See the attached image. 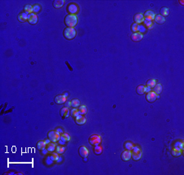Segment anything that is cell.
<instances>
[{
  "mask_svg": "<svg viewBox=\"0 0 184 175\" xmlns=\"http://www.w3.org/2000/svg\"><path fill=\"white\" fill-rule=\"evenodd\" d=\"M78 19L75 15H67L65 18V24L68 28H74L77 24Z\"/></svg>",
  "mask_w": 184,
  "mask_h": 175,
  "instance_id": "6da1fadb",
  "label": "cell"
},
{
  "mask_svg": "<svg viewBox=\"0 0 184 175\" xmlns=\"http://www.w3.org/2000/svg\"><path fill=\"white\" fill-rule=\"evenodd\" d=\"M63 34H64V37H66V39L71 40V39H74V37H75L76 31L74 28H68V27H67V28L65 29Z\"/></svg>",
  "mask_w": 184,
  "mask_h": 175,
  "instance_id": "7a4b0ae2",
  "label": "cell"
},
{
  "mask_svg": "<svg viewBox=\"0 0 184 175\" xmlns=\"http://www.w3.org/2000/svg\"><path fill=\"white\" fill-rule=\"evenodd\" d=\"M88 142L92 146H97V145H100L101 142V137L98 134H93L90 136L88 139Z\"/></svg>",
  "mask_w": 184,
  "mask_h": 175,
  "instance_id": "3957f363",
  "label": "cell"
},
{
  "mask_svg": "<svg viewBox=\"0 0 184 175\" xmlns=\"http://www.w3.org/2000/svg\"><path fill=\"white\" fill-rule=\"evenodd\" d=\"M67 11L70 13V15H76L79 12V9L78 5L75 4L74 2H71L68 6H67Z\"/></svg>",
  "mask_w": 184,
  "mask_h": 175,
  "instance_id": "277c9868",
  "label": "cell"
},
{
  "mask_svg": "<svg viewBox=\"0 0 184 175\" xmlns=\"http://www.w3.org/2000/svg\"><path fill=\"white\" fill-rule=\"evenodd\" d=\"M61 134L58 133L57 130H52L48 133V139L51 140V142H57L60 139Z\"/></svg>",
  "mask_w": 184,
  "mask_h": 175,
  "instance_id": "5b68a950",
  "label": "cell"
},
{
  "mask_svg": "<svg viewBox=\"0 0 184 175\" xmlns=\"http://www.w3.org/2000/svg\"><path fill=\"white\" fill-rule=\"evenodd\" d=\"M67 97H68V93H65L63 94H60V95L56 96L55 103L57 104H63L66 102Z\"/></svg>",
  "mask_w": 184,
  "mask_h": 175,
  "instance_id": "8992f818",
  "label": "cell"
},
{
  "mask_svg": "<svg viewBox=\"0 0 184 175\" xmlns=\"http://www.w3.org/2000/svg\"><path fill=\"white\" fill-rule=\"evenodd\" d=\"M157 98H159V95L158 94H156L155 92L152 91L148 92L147 94H146V100H147L149 103H153V102H155Z\"/></svg>",
  "mask_w": 184,
  "mask_h": 175,
  "instance_id": "52a82bcc",
  "label": "cell"
},
{
  "mask_svg": "<svg viewBox=\"0 0 184 175\" xmlns=\"http://www.w3.org/2000/svg\"><path fill=\"white\" fill-rule=\"evenodd\" d=\"M155 16H156V14L155 12L151 11V10H148V11H146L145 12V15H144V18L146 21H153L154 19H155Z\"/></svg>",
  "mask_w": 184,
  "mask_h": 175,
  "instance_id": "ba28073f",
  "label": "cell"
},
{
  "mask_svg": "<svg viewBox=\"0 0 184 175\" xmlns=\"http://www.w3.org/2000/svg\"><path fill=\"white\" fill-rule=\"evenodd\" d=\"M79 153L82 157H83V158H87L88 156V154H89V152L86 147L81 146L79 149Z\"/></svg>",
  "mask_w": 184,
  "mask_h": 175,
  "instance_id": "9c48e42d",
  "label": "cell"
},
{
  "mask_svg": "<svg viewBox=\"0 0 184 175\" xmlns=\"http://www.w3.org/2000/svg\"><path fill=\"white\" fill-rule=\"evenodd\" d=\"M144 20H145V18H144V15L142 13H138L134 16V22L138 24H142Z\"/></svg>",
  "mask_w": 184,
  "mask_h": 175,
  "instance_id": "30bf717a",
  "label": "cell"
},
{
  "mask_svg": "<svg viewBox=\"0 0 184 175\" xmlns=\"http://www.w3.org/2000/svg\"><path fill=\"white\" fill-rule=\"evenodd\" d=\"M131 157H132V152L129 151V150H125L124 152H123L122 155H121V159L124 161H129L131 159Z\"/></svg>",
  "mask_w": 184,
  "mask_h": 175,
  "instance_id": "8fae6325",
  "label": "cell"
},
{
  "mask_svg": "<svg viewBox=\"0 0 184 175\" xmlns=\"http://www.w3.org/2000/svg\"><path fill=\"white\" fill-rule=\"evenodd\" d=\"M28 22L30 24H36L38 22V16L36 14L31 13L28 15Z\"/></svg>",
  "mask_w": 184,
  "mask_h": 175,
  "instance_id": "7c38bea8",
  "label": "cell"
},
{
  "mask_svg": "<svg viewBox=\"0 0 184 175\" xmlns=\"http://www.w3.org/2000/svg\"><path fill=\"white\" fill-rule=\"evenodd\" d=\"M143 37V34L139 33V32H137V33H133L131 35V39L133 40V42H139L142 39Z\"/></svg>",
  "mask_w": 184,
  "mask_h": 175,
  "instance_id": "4fadbf2b",
  "label": "cell"
},
{
  "mask_svg": "<svg viewBox=\"0 0 184 175\" xmlns=\"http://www.w3.org/2000/svg\"><path fill=\"white\" fill-rule=\"evenodd\" d=\"M86 118L84 117V115H79L78 117H75V122L78 125H84L86 123Z\"/></svg>",
  "mask_w": 184,
  "mask_h": 175,
  "instance_id": "5bb4252c",
  "label": "cell"
},
{
  "mask_svg": "<svg viewBox=\"0 0 184 175\" xmlns=\"http://www.w3.org/2000/svg\"><path fill=\"white\" fill-rule=\"evenodd\" d=\"M70 114H71V111L68 107H65L61 109V116L62 117V118H66L70 116Z\"/></svg>",
  "mask_w": 184,
  "mask_h": 175,
  "instance_id": "9a60e30c",
  "label": "cell"
},
{
  "mask_svg": "<svg viewBox=\"0 0 184 175\" xmlns=\"http://www.w3.org/2000/svg\"><path fill=\"white\" fill-rule=\"evenodd\" d=\"M154 21H156V23L161 24H164L165 22V18L164 16H160V15H156Z\"/></svg>",
  "mask_w": 184,
  "mask_h": 175,
  "instance_id": "2e32d148",
  "label": "cell"
},
{
  "mask_svg": "<svg viewBox=\"0 0 184 175\" xmlns=\"http://www.w3.org/2000/svg\"><path fill=\"white\" fill-rule=\"evenodd\" d=\"M142 151L136 152H132V158L133 161H139L142 158Z\"/></svg>",
  "mask_w": 184,
  "mask_h": 175,
  "instance_id": "e0dca14e",
  "label": "cell"
},
{
  "mask_svg": "<svg viewBox=\"0 0 184 175\" xmlns=\"http://www.w3.org/2000/svg\"><path fill=\"white\" fill-rule=\"evenodd\" d=\"M18 21L21 22H26L28 21V14L26 12H22L18 16Z\"/></svg>",
  "mask_w": 184,
  "mask_h": 175,
  "instance_id": "ac0fdd59",
  "label": "cell"
},
{
  "mask_svg": "<svg viewBox=\"0 0 184 175\" xmlns=\"http://www.w3.org/2000/svg\"><path fill=\"white\" fill-rule=\"evenodd\" d=\"M56 147H57L56 142H50L47 145V149L48 150L49 152H53L56 150Z\"/></svg>",
  "mask_w": 184,
  "mask_h": 175,
  "instance_id": "d6986e66",
  "label": "cell"
},
{
  "mask_svg": "<svg viewBox=\"0 0 184 175\" xmlns=\"http://www.w3.org/2000/svg\"><path fill=\"white\" fill-rule=\"evenodd\" d=\"M172 155L173 156H175V157H178V156H180L181 155H182V153H183V150H180V149H178V148H175V147H173V149H172Z\"/></svg>",
  "mask_w": 184,
  "mask_h": 175,
  "instance_id": "ffe728a7",
  "label": "cell"
},
{
  "mask_svg": "<svg viewBox=\"0 0 184 175\" xmlns=\"http://www.w3.org/2000/svg\"><path fill=\"white\" fill-rule=\"evenodd\" d=\"M64 3L65 1H63V0H56V1L53 2V7L55 8H61V7H63Z\"/></svg>",
  "mask_w": 184,
  "mask_h": 175,
  "instance_id": "44dd1931",
  "label": "cell"
},
{
  "mask_svg": "<svg viewBox=\"0 0 184 175\" xmlns=\"http://www.w3.org/2000/svg\"><path fill=\"white\" fill-rule=\"evenodd\" d=\"M137 93L138 94H143L146 93V86L144 85H140L137 87Z\"/></svg>",
  "mask_w": 184,
  "mask_h": 175,
  "instance_id": "7402d4cb",
  "label": "cell"
},
{
  "mask_svg": "<svg viewBox=\"0 0 184 175\" xmlns=\"http://www.w3.org/2000/svg\"><path fill=\"white\" fill-rule=\"evenodd\" d=\"M153 91L155 92V93H156V94H160V93H161V91H162V85L160 84V83L156 84V86H154V88H153Z\"/></svg>",
  "mask_w": 184,
  "mask_h": 175,
  "instance_id": "603a6c76",
  "label": "cell"
},
{
  "mask_svg": "<svg viewBox=\"0 0 184 175\" xmlns=\"http://www.w3.org/2000/svg\"><path fill=\"white\" fill-rule=\"evenodd\" d=\"M47 147V143L45 141H39L37 143V148H38L39 151H42L43 149L46 148Z\"/></svg>",
  "mask_w": 184,
  "mask_h": 175,
  "instance_id": "cb8c5ba5",
  "label": "cell"
},
{
  "mask_svg": "<svg viewBox=\"0 0 184 175\" xmlns=\"http://www.w3.org/2000/svg\"><path fill=\"white\" fill-rule=\"evenodd\" d=\"M143 25L146 27V29H151L153 27V21H146V20H144L143 21Z\"/></svg>",
  "mask_w": 184,
  "mask_h": 175,
  "instance_id": "d4e9b609",
  "label": "cell"
},
{
  "mask_svg": "<svg viewBox=\"0 0 184 175\" xmlns=\"http://www.w3.org/2000/svg\"><path fill=\"white\" fill-rule=\"evenodd\" d=\"M60 139H61L62 141H64V142H68V141H70V140H71V136L69 135L68 133H63V134H61Z\"/></svg>",
  "mask_w": 184,
  "mask_h": 175,
  "instance_id": "484cf974",
  "label": "cell"
},
{
  "mask_svg": "<svg viewBox=\"0 0 184 175\" xmlns=\"http://www.w3.org/2000/svg\"><path fill=\"white\" fill-rule=\"evenodd\" d=\"M24 12H26L28 15L33 13V6H31V5H26L24 7Z\"/></svg>",
  "mask_w": 184,
  "mask_h": 175,
  "instance_id": "4316f807",
  "label": "cell"
},
{
  "mask_svg": "<svg viewBox=\"0 0 184 175\" xmlns=\"http://www.w3.org/2000/svg\"><path fill=\"white\" fill-rule=\"evenodd\" d=\"M169 14H170V10H169L168 7H162L160 9V16H162L165 18V16H169Z\"/></svg>",
  "mask_w": 184,
  "mask_h": 175,
  "instance_id": "83f0119b",
  "label": "cell"
},
{
  "mask_svg": "<svg viewBox=\"0 0 184 175\" xmlns=\"http://www.w3.org/2000/svg\"><path fill=\"white\" fill-rule=\"evenodd\" d=\"M102 151H103V148L101 145H97V146H95V147H94V153L96 155H98V156L102 153Z\"/></svg>",
  "mask_w": 184,
  "mask_h": 175,
  "instance_id": "f1b7e54d",
  "label": "cell"
},
{
  "mask_svg": "<svg viewBox=\"0 0 184 175\" xmlns=\"http://www.w3.org/2000/svg\"><path fill=\"white\" fill-rule=\"evenodd\" d=\"M156 85V81L155 79H151L146 82V86L149 87V88H151V89H153Z\"/></svg>",
  "mask_w": 184,
  "mask_h": 175,
  "instance_id": "f546056e",
  "label": "cell"
},
{
  "mask_svg": "<svg viewBox=\"0 0 184 175\" xmlns=\"http://www.w3.org/2000/svg\"><path fill=\"white\" fill-rule=\"evenodd\" d=\"M71 107H78L80 106V101L78 99H74L71 101Z\"/></svg>",
  "mask_w": 184,
  "mask_h": 175,
  "instance_id": "4dcf8cb0",
  "label": "cell"
},
{
  "mask_svg": "<svg viewBox=\"0 0 184 175\" xmlns=\"http://www.w3.org/2000/svg\"><path fill=\"white\" fill-rule=\"evenodd\" d=\"M65 149H66V147H65V146L58 145V146H57V147H56V152H57V153H58L59 155H61V154L64 153Z\"/></svg>",
  "mask_w": 184,
  "mask_h": 175,
  "instance_id": "1f68e13d",
  "label": "cell"
},
{
  "mask_svg": "<svg viewBox=\"0 0 184 175\" xmlns=\"http://www.w3.org/2000/svg\"><path fill=\"white\" fill-rule=\"evenodd\" d=\"M79 115H84L87 113L88 112V109H87V107L84 106V105H81L79 107Z\"/></svg>",
  "mask_w": 184,
  "mask_h": 175,
  "instance_id": "d6a6232c",
  "label": "cell"
},
{
  "mask_svg": "<svg viewBox=\"0 0 184 175\" xmlns=\"http://www.w3.org/2000/svg\"><path fill=\"white\" fill-rule=\"evenodd\" d=\"M175 148H178L180 150H183V142L182 141H177L173 143V147Z\"/></svg>",
  "mask_w": 184,
  "mask_h": 175,
  "instance_id": "836d02e7",
  "label": "cell"
},
{
  "mask_svg": "<svg viewBox=\"0 0 184 175\" xmlns=\"http://www.w3.org/2000/svg\"><path fill=\"white\" fill-rule=\"evenodd\" d=\"M71 115L72 117H78L79 115V109L77 108V107H74V108H72L71 111Z\"/></svg>",
  "mask_w": 184,
  "mask_h": 175,
  "instance_id": "e575fe53",
  "label": "cell"
},
{
  "mask_svg": "<svg viewBox=\"0 0 184 175\" xmlns=\"http://www.w3.org/2000/svg\"><path fill=\"white\" fill-rule=\"evenodd\" d=\"M134 145L133 143H132L131 142H126L125 144H124V147H125L126 150H129V151H132V149L133 148Z\"/></svg>",
  "mask_w": 184,
  "mask_h": 175,
  "instance_id": "d590c367",
  "label": "cell"
},
{
  "mask_svg": "<svg viewBox=\"0 0 184 175\" xmlns=\"http://www.w3.org/2000/svg\"><path fill=\"white\" fill-rule=\"evenodd\" d=\"M40 10H41V7L39 4H34L33 6V13L34 14L38 13V12H40Z\"/></svg>",
  "mask_w": 184,
  "mask_h": 175,
  "instance_id": "8d00e7d4",
  "label": "cell"
},
{
  "mask_svg": "<svg viewBox=\"0 0 184 175\" xmlns=\"http://www.w3.org/2000/svg\"><path fill=\"white\" fill-rule=\"evenodd\" d=\"M50 157H51V159L53 160V161H57V160H58V158H59V154L58 153H55V152H52L51 153V155H50Z\"/></svg>",
  "mask_w": 184,
  "mask_h": 175,
  "instance_id": "74e56055",
  "label": "cell"
},
{
  "mask_svg": "<svg viewBox=\"0 0 184 175\" xmlns=\"http://www.w3.org/2000/svg\"><path fill=\"white\" fill-rule=\"evenodd\" d=\"M138 28H139V24L134 23L133 25H132L131 29H132V31H133V33H137V32H138Z\"/></svg>",
  "mask_w": 184,
  "mask_h": 175,
  "instance_id": "f35d334b",
  "label": "cell"
},
{
  "mask_svg": "<svg viewBox=\"0 0 184 175\" xmlns=\"http://www.w3.org/2000/svg\"><path fill=\"white\" fill-rule=\"evenodd\" d=\"M146 30V27L143 25V24H139V28H138V32H139V33H141V34L145 33Z\"/></svg>",
  "mask_w": 184,
  "mask_h": 175,
  "instance_id": "ab89813d",
  "label": "cell"
},
{
  "mask_svg": "<svg viewBox=\"0 0 184 175\" xmlns=\"http://www.w3.org/2000/svg\"><path fill=\"white\" fill-rule=\"evenodd\" d=\"M53 162H54V161L51 159L50 156H47V159H46V161H45V163L47 164V165H51V164H53Z\"/></svg>",
  "mask_w": 184,
  "mask_h": 175,
  "instance_id": "60d3db41",
  "label": "cell"
},
{
  "mask_svg": "<svg viewBox=\"0 0 184 175\" xmlns=\"http://www.w3.org/2000/svg\"><path fill=\"white\" fill-rule=\"evenodd\" d=\"M65 107H71V101H66V103H65Z\"/></svg>",
  "mask_w": 184,
  "mask_h": 175,
  "instance_id": "b9f144b4",
  "label": "cell"
},
{
  "mask_svg": "<svg viewBox=\"0 0 184 175\" xmlns=\"http://www.w3.org/2000/svg\"><path fill=\"white\" fill-rule=\"evenodd\" d=\"M56 130H57V132H58V133H60L61 134H63V133H64V131H63V129H62L61 128V127H58V128H57V129H56Z\"/></svg>",
  "mask_w": 184,
  "mask_h": 175,
  "instance_id": "7bdbcfd3",
  "label": "cell"
},
{
  "mask_svg": "<svg viewBox=\"0 0 184 175\" xmlns=\"http://www.w3.org/2000/svg\"><path fill=\"white\" fill-rule=\"evenodd\" d=\"M48 149H47V147H46V148H44V149H43V150H42V153H43V155H47V154H48Z\"/></svg>",
  "mask_w": 184,
  "mask_h": 175,
  "instance_id": "ee69618b",
  "label": "cell"
},
{
  "mask_svg": "<svg viewBox=\"0 0 184 175\" xmlns=\"http://www.w3.org/2000/svg\"><path fill=\"white\" fill-rule=\"evenodd\" d=\"M58 142H59V145H61V146H65V145H66V142L62 141L61 139H59Z\"/></svg>",
  "mask_w": 184,
  "mask_h": 175,
  "instance_id": "f6af8a7d",
  "label": "cell"
},
{
  "mask_svg": "<svg viewBox=\"0 0 184 175\" xmlns=\"http://www.w3.org/2000/svg\"><path fill=\"white\" fill-rule=\"evenodd\" d=\"M150 91H151V89L146 86V93H148V92H150Z\"/></svg>",
  "mask_w": 184,
  "mask_h": 175,
  "instance_id": "bcb514c9",
  "label": "cell"
},
{
  "mask_svg": "<svg viewBox=\"0 0 184 175\" xmlns=\"http://www.w3.org/2000/svg\"><path fill=\"white\" fill-rule=\"evenodd\" d=\"M61 161H62V158H61V157L59 156V158H58L57 161V163H60V162H61Z\"/></svg>",
  "mask_w": 184,
  "mask_h": 175,
  "instance_id": "7dc6e473",
  "label": "cell"
},
{
  "mask_svg": "<svg viewBox=\"0 0 184 175\" xmlns=\"http://www.w3.org/2000/svg\"><path fill=\"white\" fill-rule=\"evenodd\" d=\"M84 161H87V158H84Z\"/></svg>",
  "mask_w": 184,
  "mask_h": 175,
  "instance_id": "c3c4849f",
  "label": "cell"
}]
</instances>
